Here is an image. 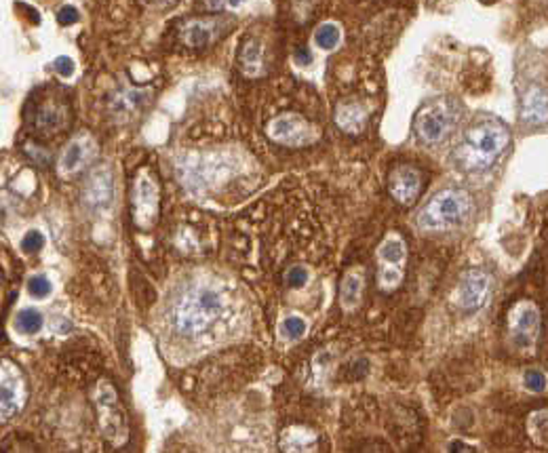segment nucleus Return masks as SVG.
<instances>
[{
    "label": "nucleus",
    "instance_id": "8",
    "mask_svg": "<svg viewBox=\"0 0 548 453\" xmlns=\"http://www.w3.org/2000/svg\"><path fill=\"white\" fill-rule=\"evenodd\" d=\"M266 131H268V138H272L274 142L289 146V148L310 146L318 135L316 129L297 114H283V117L270 121Z\"/></svg>",
    "mask_w": 548,
    "mask_h": 453
},
{
    "label": "nucleus",
    "instance_id": "19",
    "mask_svg": "<svg viewBox=\"0 0 548 453\" xmlns=\"http://www.w3.org/2000/svg\"><path fill=\"white\" fill-rule=\"evenodd\" d=\"M34 127L40 133H53L61 127L64 123V107L57 105L55 101L40 103L34 112Z\"/></svg>",
    "mask_w": 548,
    "mask_h": 453
},
{
    "label": "nucleus",
    "instance_id": "30",
    "mask_svg": "<svg viewBox=\"0 0 548 453\" xmlns=\"http://www.w3.org/2000/svg\"><path fill=\"white\" fill-rule=\"evenodd\" d=\"M57 20H59V24L70 26V24H74L78 20V11L74 7H61L59 13H57Z\"/></svg>",
    "mask_w": 548,
    "mask_h": 453
},
{
    "label": "nucleus",
    "instance_id": "2",
    "mask_svg": "<svg viewBox=\"0 0 548 453\" xmlns=\"http://www.w3.org/2000/svg\"><path fill=\"white\" fill-rule=\"evenodd\" d=\"M508 144L510 131L502 121L477 119L464 129L452 158L462 173H485L500 161Z\"/></svg>",
    "mask_w": 548,
    "mask_h": 453
},
{
    "label": "nucleus",
    "instance_id": "16",
    "mask_svg": "<svg viewBox=\"0 0 548 453\" xmlns=\"http://www.w3.org/2000/svg\"><path fill=\"white\" fill-rule=\"evenodd\" d=\"M521 121L531 127L548 123V91L540 84H531L521 99Z\"/></svg>",
    "mask_w": 548,
    "mask_h": 453
},
{
    "label": "nucleus",
    "instance_id": "5",
    "mask_svg": "<svg viewBox=\"0 0 548 453\" xmlns=\"http://www.w3.org/2000/svg\"><path fill=\"white\" fill-rule=\"evenodd\" d=\"M93 401L97 407V419H99L101 434L105 436V440L110 445L123 447L129 440V424H127V413L121 405L114 384L110 380H99Z\"/></svg>",
    "mask_w": 548,
    "mask_h": 453
},
{
    "label": "nucleus",
    "instance_id": "4",
    "mask_svg": "<svg viewBox=\"0 0 548 453\" xmlns=\"http://www.w3.org/2000/svg\"><path fill=\"white\" fill-rule=\"evenodd\" d=\"M460 103L450 97H441L426 103L413 121L417 142H422L424 146L443 144L460 123Z\"/></svg>",
    "mask_w": 548,
    "mask_h": 453
},
{
    "label": "nucleus",
    "instance_id": "11",
    "mask_svg": "<svg viewBox=\"0 0 548 453\" xmlns=\"http://www.w3.org/2000/svg\"><path fill=\"white\" fill-rule=\"evenodd\" d=\"M0 396H3V422H7L9 417H13L22 405L26 403V380L22 376V371L11 363V361H3V378H0Z\"/></svg>",
    "mask_w": 548,
    "mask_h": 453
},
{
    "label": "nucleus",
    "instance_id": "9",
    "mask_svg": "<svg viewBox=\"0 0 548 453\" xmlns=\"http://www.w3.org/2000/svg\"><path fill=\"white\" fill-rule=\"evenodd\" d=\"M491 293V276L483 270H468L462 274L456 289V306L464 312L483 308Z\"/></svg>",
    "mask_w": 548,
    "mask_h": 453
},
{
    "label": "nucleus",
    "instance_id": "28",
    "mask_svg": "<svg viewBox=\"0 0 548 453\" xmlns=\"http://www.w3.org/2000/svg\"><path fill=\"white\" fill-rule=\"evenodd\" d=\"M43 247H45V237H43V232H38V230H30V232L24 237V241H22L24 253H38Z\"/></svg>",
    "mask_w": 548,
    "mask_h": 453
},
{
    "label": "nucleus",
    "instance_id": "31",
    "mask_svg": "<svg viewBox=\"0 0 548 453\" xmlns=\"http://www.w3.org/2000/svg\"><path fill=\"white\" fill-rule=\"evenodd\" d=\"M55 68H57V72H59L61 76H70L72 70H74V61H72L70 57L61 55V57L55 59Z\"/></svg>",
    "mask_w": 548,
    "mask_h": 453
},
{
    "label": "nucleus",
    "instance_id": "29",
    "mask_svg": "<svg viewBox=\"0 0 548 453\" xmlns=\"http://www.w3.org/2000/svg\"><path fill=\"white\" fill-rule=\"evenodd\" d=\"M306 281H308V270H306L304 266H293V268L287 272V276H285V283H287V287H291V289L304 287Z\"/></svg>",
    "mask_w": 548,
    "mask_h": 453
},
{
    "label": "nucleus",
    "instance_id": "17",
    "mask_svg": "<svg viewBox=\"0 0 548 453\" xmlns=\"http://www.w3.org/2000/svg\"><path fill=\"white\" fill-rule=\"evenodd\" d=\"M369 112L359 101H342L336 107V125L348 135H361L367 127Z\"/></svg>",
    "mask_w": 548,
    "mask_h": 453
},
{
    "label": "nucleus",
    "instance_id": "15",
    "mask_svg": "<svg viewBox=\"0 0 548 453\" xmlns=\"http://www.w3.org/2000/svg\"><path fill=\"white\" fill-rule=\"evenodd\" d=\"M222 34L219 20H188L179 26V40L190 49H205Z\"/></svg>",
    "mask_w": 548,
    "mask_h": 453
},
{
    "label": "nucleus",
    "instance_id": "23",
    "mask_svg": "<svg viewBox=\"0 0 548 453\" xmlns=\"http://www.w3.org/2000/svg\"><path fill=\"white\" fill-rule=\"evenodd\" d=\"M340 36H342V32H340V28H338L336 24H323V26H318L316 32H314V43H316L320 49H325V51H332V49L338 47Z\"/></svg>",
    "mask_w": 548,
    "mask_h": 453
},
{
    "label": "nucleus",
    "instance_id": "18",
    "mask_svg": "<svg viewBox=\"0 0 548 453\" xmlns=\"http://www.w3.org/2000/svg\"><path fill=\"white\" fill-rule=\"evenodd\" d=\"M365 291V274L361 270H348L340 285V304L344 310L359 308Z\"/></svg>",
    "mask_w": 548,
    "mask_h": 453
},
{
    "label": "nucleus",
    "instance_id": "10",
    "mask_svg": "<svg viewBox=\"0 0 548 453\" xmlns=\"http://www.w3.org/2000/svg\"><path fill=\"white\" fill-rule=\"evenodd\" d=\"M510 331L519 348H531L540 333V312L533 302H521L510 312Z\"/></svg>",
    "mask_w": 548,
    "mask_h": 453
},
{
    "label": "nucleus",
    "instance_id": "34",
    "mask_svg": "<svg viewBox=\"0 0 548 453\" xmlns=\"http://www.w3.org/2000/svg\"><path fill=\"white\" fill-rule=\"evenodd\" d=\"M235 3H239V0H235Z\"/></svg>",
    "mask_w": 548,
    "mask_h": 453
},
{
    "label": "nucleus",
    "instance_id": "6",
    "mask_svg": "<svg viewBox=\"0 0 548 453\" xmlns=\"http://www.w3.org/2000/svg\"><path fill=\"white\" fill-rule=\"evenodd\" d=\"M378 289L382 293H392L403 283L405 276V262H407V247L399 235H388L378 251Z\"/></svg>",
    "mask_w": 548,
    "mask_h": 453
},
{
    "label": "nucleus",
    "instance_id": "24",
    "mask_svg": "<svg viewBox=\"0 0 548 453\" xmlns=\"http://www.w3.org/2000/svg\"><path fill=\"white\" fill-rule=\"evenodd\" d=\"M15 322H17V329H20L22 333L34 335V333H38L40 327H43V314H40L36 308H26V310H20Z\"/></svg>",
    "mask_w": 548,
    "mask_h": 453
},
{
    "label": "nucleus",
    "instance_id": "1",
    "mask_svg": "<svg viewBox=\"0 0 548 453\" xmlns=\"http://www.w3.org/2000/svg\"><path fill=\"white\" fill-rule=\"evenodd\" d=\"M228 314V293L211 285H194L184 289L171 310V327L184 337L207 335Z\"/></svg>",
    "mask_w": 548,
    "mask_h": 453
},
{
    "label": "nucleus",
    "instance_id": "22",
    "mask_svg": "<svg viewBox=\"0 0 548 453\" xmlns=\"http://www.w3.org/2000/svg\"><path fill=\"white\" fill-rule=\"evenodd\" d=\"M241 68L245 76H260L264 70V59H262V49L256 40H249L243 45L241 51Z\"/></svg>",
    "mask_w": 548,
    "mask_h": 453
},
{
    "label": "nucleus",
    "instance_id": "20",
    "mask_svg": "<svg viewBox=\"0 0 548 453\" xmlns=\"http://www.w3.org/2000/svg\"><path fill=\"white\" fill-rule=\"evenodd\" d=\"M150 95H144L142 91H121L114 99H112V110L114 114L121 119H129L133 112H140L142 105L148 101Z\"/></svg>",
    "mask_w": 548,
    "mask_h": 453
},
{
    "label": "nucleus",
    "instance_id": "7",
    "mask_svg": "<svg viewBox=\"0 0 548 453\" xmlns=\"http://www.w3.org/2000/svg\"><path fill=\"white\" fill-rule=\"evenodd\" d=\"M161 211V192L154 175L148 169H142L135 177L131 192V215L140 230H150L158 219Z\"/></svg>",
    "mask_w": 548,
    "mask_h": 453
},
{
    "label": "nucleus",
    "instance_id": "13",
    "mask_svg": "<svg viewBox=\"0 0 548 453\" xmlns=\"http://www.w3.org/2000/svg\"><path fill=\"white\" fill-rule=\"evenodd\" d=\"M388 192L399 205L411 207L422 192V173L411 165H399L388 177Z\"/></svg>",
    "mask_w": 548,
    "mask_h": 453
},
{
    "label": "nucleus",
    "instance_id": "26",
    "mask_svg": "<svg viewBox=\"0 0 548 453\" xmlns=\"http://www.w3.org/2000/svg\"><path fill=\"white\" fill-rule=\"evenodd\" d=\"M306 329H308V325H306V320H304L302 316H289V318H285V322H283V333H285L289 339H299V337H304Z\"/></svg>",
    "mask_w": 548,
    "mask_h": 453
},
{
    "label": "nucleus",
    "instance_id": "33",
    "mask_svg": "<svg viewBox=\"0 0 548 453\" xmlns=\"http://www.w3.org/2000/svg\"><path fill=\"white\" fill-rule=\"evenodd\" d=\"M450 449H452V451H475L473 447H468V445H462V443H452V445H450Z\"/></svg>",
    "mask_w": 548,
    "mask_h": 453
},
{
    "label": "nucleus",
    "instance_id": "27",
    "mask_svg": "<svg viewBox=\"0 0 548 453\" xmlns=\"http://www.w3.org/2000/svg\"><path fill=\"white\" fill-rule=\"evenodd\" d=\"M523 386L531 392H542L546 388V376L538 369H529L523 376Z\"/></svg>",
    "mask_w": 548,
    "mask_h": 453
},
{
    "label": "nucleus",
    "instance_id": "21",
    "mask_svg": "<svg viewBox=\"0 0 548 453\" xmlns=\"http://www.w3.org/2000/svg\"><path fill=\"white\" fill-rule=\"evenodd\" d=\"M281 445L285 451H308L314 447V432L302 426H291L283 432Z\"/></svg>",
    "mask_w": 548,
    "mask_h": 453
},
{
    "label": "nucleus",
    "instance_id": "3",
    "mask_svg": "<svg viewBox=\"0 0 548 453\" xmlns=\"http://www.w3.org/2000/svg\"><path fill=\"white\" fill-rule=\"evenodd\" d=\"M475 213L473 196L462 188L436 192L417 213V228L424 232H445L466 223Z\"/></svg>",
    "mask_w": 548,
    "mask_h": 453
},
{
    "label": "nucleus",
    "instance_id": "25",
    "mask_svg": "<svg viewBox=\"0 0 548 453\" xmlns=\"http://www.w3.org/2000/svg\"><path fill=\"white\" fill-rule=\"evenodd\" d=\"M28 291H30V295L43 299V297H49V295H51L53 285H51V281H49L47 276L38 274V276H32V279L28 281Z\"/></svg>",
    "mask_w": 548,
    "mask_h": 453
},
{
    "label": "nucleus",
    "instance_id": "32",
    "mask_svg": "<svg viewBox=\"0 0 548 453\" xmlns=\"http://www.w3.org/2000/svg\"><path fill=\"white\" fill-rule=\"evenodd\" d=\"M295 61H297V64H308V61H310V55H308V51H306V49L297 51V53H295Z\"/></svg>",
    "mask_w": 548,
    "mask_h": 453
},
{
    "label": "nucleus",
    "instance_id": "12",
    "mask_svg": "<svg viewBox=\"0 0 548 453\" xmlns=\"http://www.w3.org/2000/svg\"><path fill=\"white\" fill-rule=\"evenodd\" d=\"M114 198V184L112 173L105 167H97L89 173L84 186H82V200L93 211H105L112 205Z\"/></svg>",
    "mask_w": 548,
    "mask_h": 453
},
{
    "label": "nucleus",
    "instance_id": "14",
    "mask_svg": "<svg viewBox=\"0 0 548 453\" xmlns=\"http://www.w3.org/2000/svg\"><path fill=\"white\" fill-rule=\"evenodd\" d=\"M93 156H95V142L89 135H80L66 146L59 158V173L64 177H70L82 171L93 161Z\"/></svg>",
    "mask_w": 548,
    "mask_h": 453
}]
</instances>
